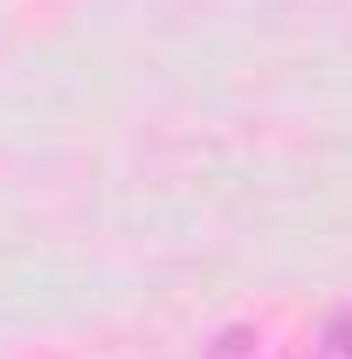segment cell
Segmentation results:
<instances>
[{
	"mask_svg": "<svg viewBox=\"0 0 352 359\" xmlns=\"http://www.w3.org/2000/svg\"><path fill=\"white\" fill-rule=\"evenodd\" d=\"M311 359H352V304H339V311L318 325V339H311Z\"/></svg>",
	"mask_w": 352,
	"mask_h": 359,
	"instance_id": "1",
	"label": "cell"
}]
</instances>
